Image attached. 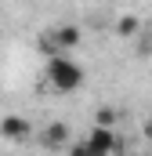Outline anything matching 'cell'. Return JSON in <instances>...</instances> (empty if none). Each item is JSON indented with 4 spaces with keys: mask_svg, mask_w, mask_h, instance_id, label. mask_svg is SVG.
Masks as SVG:
<instances>
[{
    "mask_svg": "<svg viewBox=\"0 0 152 156\" xmlns=\"http://www.w3.org/2000/svg\"><path fill=\"white\" fill-rule=\"evenodd\" d=\"M43 145L47 149H62V145H69V123H62V120H54L51 127H43Z\"/></svg>",
    "mask_w": 152,
    "mask_h": 156,
    "instance_id": "277c9868",
    "label": "cell"
},
{
    "mask_svg": "<svg viewBox=\"0 0 152 156\" xmlns=\"http://www.w3.org/2000/svg\"><path fill=\"white\" fill-rule=\"evenodd\" d=\"M116 33H119L123 40L138 37V33H141V18H138V15H123V18L116 22Z\"/></svg>",
    "mask_w": 152,
    "mask_h": 156,
    "instance_id": "8992f818",
    "label": "cell"
},
{
    "mask_svg": "<svg viewBox=\"0 0 152 156\" xmlns=\"http://www.w3.org/2000/svg\"><path fill=\"white\" fill-rule=\"evenodd\" d=\"M94 127H116V109H105V105H102V109L94 113Z\"/></svg>",
    "mask_w": 152,
    "mask_h": 156,
    "instance_id": "52a82bcc",
    "label": "cell"
},
{
    "mask_svg": "<svg viewBox=\"0 0 152 156\" xmlns=\"http://www.w3.org/2000/svg\"><path fill=\"white\" fill-rule=\"evenodd\" d=\"M87 156H112L116 149V134H112V127H94L91 134H87Z\"/></svg>",
    "mask_w": 152,
    "mask_h": 156,
    "instance_id": "7a4b0ae2",
    "label": "cell"
},
{
    "mask_svg": "<svg viewBox=\"0 0 152 156\" xmlns=\"http://www.w3.org/2000/svg\"><path fill=\"white\" fill-rule=\"evenodd\" d=\"M69 156H87V145H83V142H76L73 149H69Z\"/></svg>",
    "mask_w": 152,
    "mask_h": 156,
    "instance_id": "9c48e42d",
    "label": "cell"
},
{
    "mask_svg": "<svg viewBox=\"0 0 152 156\" xmlns=\"http://www.w3.org/2000/svg\"><path fill=\"white\" fill-rule=\"evenodd\" d=\"M47 83L54 91H76L83 83V69L73 58H65V55H51L47 58Z\"/></svg>",
    "mask_w": 152,
    "mask_h": 156,
    "instance_id": "6da1fadb",
    "label": "cell"
},
{
    "mask_svg": "<svg viewBox=\"0 0 152 156\" xmlns=\"http://www.w3.org/2000/svg\"><path fill=\"white\" fill-rule=\"evenodd\" d=\"M40 51H43L47 58H51V55L58 51V47H54V37H51V33H43V37H40Z\"/></svg>",
    "mask_w": 152,
    "mask_h": 156,
    "instance_id": "ba28073f",
    "label": "cell"
},
{
    "mask_svg": "<svg viewBox=\"0 0 152 156\" xmlns=\"http://www.w3.org/2000/svg\"><path fill=\"white\" fill-rule=\"evenodd\" d=\"M33 134V123L26 116H18V113H7V116L0 120V138H7V142H26Z\"/></svg>",
    "mask_w": 152,
    "mask_h": 156,
    "instance_id": "3957f363",
    "label": "cell"
},
{
    "mask_svg": "<svg viewBox=\"0 0 152 156\" xmlns=\"http://www.w3.org/2000/svg\"><path fill=\"white\" fill-rule=\"evenodd\" d=\"M51 37H54V47H58V51H73L76 44L83 40V29H80V26H62V29H54Z\"/></svg>",
    "mask_w": 152,
    "mask_h": 156,
    "instance_id": "5b68a950",
    "label": "cell"
},
{
    "mask_svg": "<svg viewBox=\"0 0 152 156\" xmlns=\"http://www.w3.org/2000/svg\"><path fill=\"white\" fill-rule=\"evenodd\" d=\"M145 138L152 142V120H145Z\"/></svg>",
    "mask_w": 152,
    "mask_h": 156,
    "instance_id": "30bf717a",
    "label": "cell"
}]
</instances>
